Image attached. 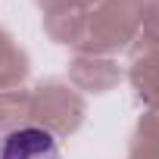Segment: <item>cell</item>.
Wrapping results in <instances>:
<instances>
[{
	"mask_svg": "<svg viewBox=\"0 0 159 159\" xmlns=\"http://www.w3.org/2000/svg\"><path fill=\"white\" fill-rule=\"evenodd\" d=\"M0 159H62V150L47 128L25 125V128H13L10 134H3Z\"/></svg>",
	"mask_w": 159,
	"mask_h": 159,
	"instance_id": "1",
	"label": "cell"
}]
</instances>
